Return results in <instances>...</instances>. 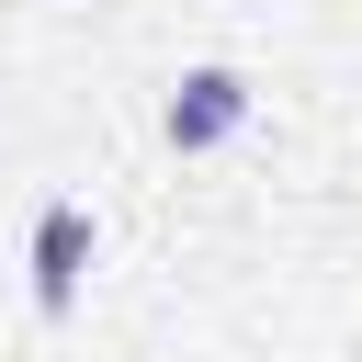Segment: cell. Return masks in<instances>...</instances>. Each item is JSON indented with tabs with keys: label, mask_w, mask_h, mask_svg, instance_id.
Returning <instances> with one entry per match:
<instances>
[{
	"label": "cell",
	"mask_w": 362,
	"mask_h": 362,
	"mask_svg": "<svg viewBox=\"0 0 362 362\" xmlns=\"http://www.w3.org/2000/svg\"><path fill=\"white\" fill-rule=\"evenodd\" d=\"M249 68H226V57H204V68H181L170 79V102H158V136L181 147V158H204V147H226L238 124H249Z\"/></svg>",
	"instance_id": "obj_1"
},
{
	"label": "cell",
	"mask_w": 362,
	"mask_h": 362,
	"mask_svg": "<svg viewBox=\"0 0 362 362\" xmlns=\"http://www.w3.org/2000/svg\"><path fill=\"white\" fill-rule=\"evenodd\" d=\"M90 260H102V226H90V204H45V215H34V317H79V294H90Z\"/></svg>",
	"instance_id": "obj_2"
}]
</instances>
